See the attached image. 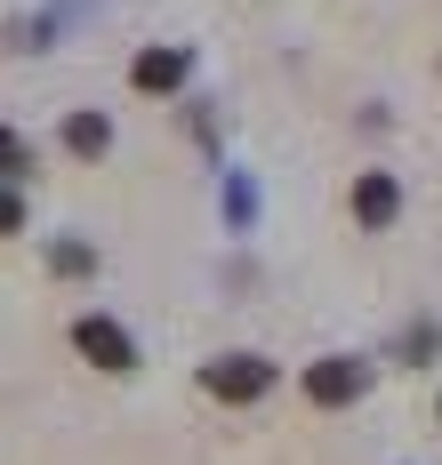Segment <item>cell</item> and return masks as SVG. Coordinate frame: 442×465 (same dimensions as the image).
Returning <instances> with one entry per match:
<instances>
[{"label":"cell","instance_id":"1","mask_svg":"<svg viewBox=\"0 0 442 465\" xmlns=\"http://www.w3.org/2000/svg\"><path fill=\"white\" fill-rule=\"evenodd\" d=\"M201 385L217 393V401H257V393H274V361L266 353H226V361H209Z\"/></svg>","mask_w":442,"mask_h":465},{"label":"cell","instance_id":"2","mask_svg":"<svg viewBox=\"0 0 442 465\" xmlns=\"http://www.w3.org/2000/svg\"><path fill=\"white\" fill-rule=\"evenodd\" d=\"M73 345H81V353H89V361H97V370H137V345H129V329L121 322H105V313H81V322H73Z\"/></svg>","mask_w":442,"mask_h":465},{"label":"cell","instance_id":"6","mask_svg":"<svg viewBox=\"0 0 442 465\" xmlns=\"http://www.w3.org/2000/svg\"><path fill=\"white\" fill-rule=\"evenodd\" d=\"M65 144H73V153H89V161H97L105 144H113V129H105V113H73V121H65Z\"/></svg>","mask_w":442,"mask_h":465},{"label":"cell","instance_id":"7","mask_svg":"<svg viewBox=\"0 0 442 465\" xmlns=\"http://www.w3.org/2000/svg\"><path fill=\"white\" fill-rule=\"evenodd\" d=\"M25 169H33L25 137H16V129H0V185H8V177H25Z\"/></svg>","mask_w":442,"mask_h":465},{"label":"cell","instance_id":"3","mask_svg":"<svg viewBox=\"0 0 442 465\" xmlns=\"http://www.w3.org/2000/svg\"><path fill=\"white\" fill-rule=\"evenodd\" d=\"M354 217L370 232H387L394 217H402V185H394L387 169H370V177H354Z\"/></svg>","mask_w":442,"mask_h":465},{"label":"cell","instance_id":"4","mask_svg":"<svg viewBox=\"0 0 442 465\" xmlns=\"http://www.w3.org/2000/svg\"><path fill=\"white\" fill-rule=\"evenodd\" d=\"M306 393H314L322 410H346V401L362 393V361H314V370H306Z\"/></svg>","mask_w":442,"mask_h":465},{"label":"cell","instance_id":"8","mask_svg":"<svg viewBox=\"0 0 442 465\" xmlns=\"http://www.w3.org/2000/svg\"><path fill=\"white\" fill-rule=\"evenodd\" d=\"M16 225H25V201H16V193L0 185V232H16Z\"/></svg>","mask_w":442,"mask_h":465},{"label":"cell","instance_id":"5","mask_svg":"<svg viewBox=\"0 0 442 465\" xmlns=\"http://www.w3.org/2000/svg\"><path fill=\"white\" fill-rule=\"evenodd\" d=\"M186 64H194L186 48H146V56L129 64V81H137L146 96H161V89H177V81H186Z\"/></svg>","mask_w":442,"mask_h":465}]
</instances>
